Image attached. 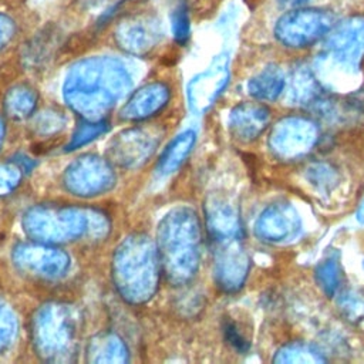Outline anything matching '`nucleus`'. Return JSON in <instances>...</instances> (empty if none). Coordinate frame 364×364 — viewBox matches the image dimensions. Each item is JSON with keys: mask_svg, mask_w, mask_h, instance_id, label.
Here are the masks:
<instances>
[{"mask_svg": "<svg viewBox=\"0 0 364 364\" xmlns=\"http://www.w3.org/2000/svg\"><path fill=\"white\" fill-rule=\"evenodd\" d=\"M128 85V71L118 60L90 58L71 70L65 81V97L80 107H101L112 102Z\"/></svg>", "mask_w": 364, "mask_h": 364, "instance_id": "obj_1", "label": "nucleus"}, {"mask_svg": "<svg viewBox=\"0 0 364 364\" xmlns=\"http://www.w3.org/2000/svg\"><path fill=\"white\" fill-rule=\"evenodd\" d=\"M336 23L334 13L327 9L301 6L277 18L273 36L286 48L303 50L324 40Z\"/></svg>", "mask_w": 364, "mask_h": 364, "instance_id": "obj_2", "label": "nucleus"}, {"mask_svg": "<svg viewBox=\"0 0 364 364\" xmlns=\"http://www.w3.org/2000/svg\"><path fill=\"white\" fill-rule=\"evenodd\" d=\"M317 141L318 128L314 121L301 115H289L274 122L267 145L279 159L293 161L307 155Z\"/></svg>", "mask_w": 364, "mask_h": 364, "instance_id": "obj_3", "label": "nucleus"}, {"mask_svg": "<svg viewBox=\"0 0 364 364\" xmlns=\"http://www.w3.org/2000/svg\"><path fill=\"white\" fill-rule=\"evenodd\" d=\"M324 48L338 65L357 68L364 57V14L336 23L324 38Z\"/></svg>", "mask_w": 364, "mask_h": 364, "instance_id": "obj_4", "label": "nucleus"}, {"mask_svg": "<svg viewBox=\"0 0 364 364\" xmlns=\"http://www.w3.org/2000/svg\"><path fill=\"white\" fill-rule=\"evenodd\" d=\"M301 232V218L297 209L284 200L270 203L255 222V235L269 245L290 243Z\"/></svg>", "mask_w": 364, "mask_h": 364, "instance_id": "obj_5", "label": "nucleus"}, {"mask_svg": "<svg viewBox=\"0 0 364 364\" xmlns=\"http://www.w3.org/2000/svg\"><path fill=\"white\" fill-rule=\"evenodd\" d=\"M229 81V60L226 55H219L210 67L198 74L188 84L186 95L192 111L202 114L208 111L219 94L225 90Z\"/></svg>", "mask_w": 364, "mask_h": 364, "instance_id": "obj_6", "label": "nucleus"}, {"mask_svg": "<svg viewBox=\"0 0 364 364\" xmlns=\"http://www.w3.org/2000/svg\"><path fill=\"white\" fill-rule=\"evenodd\" d=\"M225 245L220 247L216 259V273L220 286L225 290L233 291L242 287L245 283L250 262L240 246L239 237L225 239Z\"/></svg>", "mask_w": 364, "mask_h": 364, "instance_id": "obj_7", "label": "nucleus"}, {"mask_svg": "<svg viewBox=\"0 0 364 364\" xmlns=\"http://www.w3.org/2000/svg\"><path fill=\"white\" fill-rule=\"evenodd\" d=\"M117 41L128 51L145 53L161 37V24L154 16H136L124 20L115 31Z\"/></svg>", "mask_w": 364, "mask_h": 364, "instance_id": "obj_8", "label": "nucleus"}, {"mask_svg": "<svg viewBox=\"0 0 364 364\" xmlns=\"http://www.w3.org/2000/svg\"><path fill=\"white\" fill-rule=\"evenodd\" d=\"M270 109L262 102H242L236 105L229 117L232 135L242 142L255 141L267 127Z\"/></svg>", "mask_w": 364, "mask_h": 364, "instance_id": "obj_9", "label": "nucleus"}, {"mask_svg": "<svg viewBox=\"0 0 364 364\" xmlns=\"http://www.w3.org/2000/svg\"><path fill=\"white\" fill-rule=\"evenodd\" d=\"M284 88V74L274 65L263 68L247 82L249 94L257 101H274L283 94Z\"/></svg>", "mask_w": 364, "mask_h": 364, "instance_id": "obj_10", "label": "nucleus"}, {"mask_svg": "<svg viewBox=\"0 0 364 364\" xmlns=\"http://www.w3.org/2000/svg\"><path fill=\"white\" fill-rule=\"evenodd\" d=\"M168 98V88L162 84H149L132 95L124 108V117L142 118L161 108Z\"/></svg>", "mask_w": 364, "mask_h": 364, "instance_id": "obj_11", "label": "nucleus"}, {"mask_svg": "<svg viewBox=\"0 0 364 364\" xmlns=\"http://www.w3.org/2000/svg\"><path fill=\"white\" fill-rule=\"evenodd\" d=\"M321 97V85L309 67H299L290 81V98L294 104H317Z\"/></svg>", "mask_w": 364, "mask_h": 364, "instance_id": "obj_12", "label": "nucleus"}, {"mask_svg": "<svg viewBox=\"0 0 364 364\" xmlns=\"http://www.w3.org/2000/svg\"><path fill=\"white\" fill-rule=\"evenodd\" d=\"M272 361L277 364H320L326 358L317 347L303 341H293L283 344L274 353Z\"/></svg>", "mask_w": 364, "mask_h": 364, "instance_id": "obj_13", "label": "nucleus"}, {"mask_svg": "<svg viewBox=\"0 0 364 364\" xmlns=\"http://www.w3.org/2000/svg\"><path fill=\"white\" fill-rule=\"evenodd\" d=\"M195 141V134L188 131L179 135L162 154L158 165V171L162 175H169L179 168V165L185 161Z\"/></svg>", "mask_w": 364, "mask_h": 364, "instance_id": "obj_14", "label": "nucleus"}, {"mask_svg": "<svg viewBox=\"0 0 364 364\" xmlns=\"http://www.w3.org/2000/svg\"><path fill=\"white\" fill-rule=\"evenodd\" d=\"M316 280L327 296H334L341 284V269L338 262L333 257L323 260L316 269Z\"/></svg>", "mask_w": 364, "mask_h": 364, "instance_id": "obj_15", "label": "nucleus"}, {"mask_svg": "<svg viewBox=\"0 0 364 364\" xmlns=\"http://www.w3.org/2000/svg\"><path fill=\"white\" fill-rule=\"evenodd\" d=\"M306 178L314 188L320 191H330L337 185L338 181L336 169L324 162L311 164L306 169Z\"/></svg>", "mask_w": 364, "mask_h": 364, "instance_id": "obj_16", "label": "nucleus"}, {"mask_svg": "<svg viewBox=\"0 0 364 364\" xmlns=\"http://www.w3.org/2000/svg\"><path fill=\"white\" fill-rule=\"evenodd\" d=\"M171 24H172V33L173 38L179 44H185L189 38L191 33V23H189V13L186 4H179L171 17Z\"/></svg>", "mask_w": 364, "mask_h": 364, "instance_id": "obj_17", "label": "nucleus"}, {"mask_svg": "<svg viewBox=\"0 0 364 364\" xmlns=\"http://www.w3.org/2000/svg\"><path fill=\"white\" fill-rule=\"evenodd\" d=\"M105 131V124H94V125H85L81 129H78V132L74 135L73 142L68 145V149H74L80 145H82L84 142L91 141L92 138H95L98 134Z\"/></svg>", "mask_w": 364, "mask_h": 364, "instance_id": "obj_18", "label": "nucleus"}, {"mask_svg": "<svg viewBox=\"0 0 364 364\" xmlns=\"http://www.w3.org/2000/svg\"><path fill=\"white\" fill-rule=\"evenodd\" d=\"M340 304L350 318H360L364 316V299H360L354 294H344L343 300H340Z\"/></svg>", "mask_w": 364, "mask_h": 364, "instance_id": "obj_19", "label": "nucleus"}, {"mask_svg": "<svg viewBox=\"0 0 364 364\" xmlns=\"http://www.w3.org/2000/svg\"><path fill=\"white\" fill-rule=\"evenodd\" d=\"M14 31H16V26L13 23V20L0 13V48H3L14 36Z\"/></svg>", "mask_w": 364, "mask_h": 364, "instance_id": "obj_20", "label": "nucleus"}, {"mask_svg": "<svg viewBox=\"0 0 364 364\" xmlns=\"http://www.w3.org/2000/svg\"><path fill=\"white\" fill-rule=\"evenodd\" d=\"M225 334L228 341L239 351H245L247 348L246 340L242 337V334L237 331V328L233 324H226L225 327Z\"/></svg>", "mask_w": 364, "mask_h": 364, "instance_id": "obj_21", "label": "nucleus"}, {"mask_svg": "<svg viewBox=\"0 0 364 364\" xmlns=\"http://www.w3.org/2000/svg\"><path fill=\"white\" fill-rule=\"evenodd\" d=\"M309 0H277L279 6L284 10H290V9H296V7H301L307 3Z\"/></svg>", "mask_w": 364, "mask_h": 364, "instance_id": "obj_22", "label": "nucleus"}, {"mask_svg": "<svg viewBox=\"0 0 364 364\" xmlns=\"http://www.w3.org/2000/svg\"><path fill=\"white\" fill-rule=\"evenodd\" d=\"M357 219H358V222L360 223H364V199H363V202L360 203V206H358V210H357Z\"/></svg>", "mask_w": 364, "mask_h": 364, "instance_id": "obj_23", "label": "nucleus"}]
</instances>
